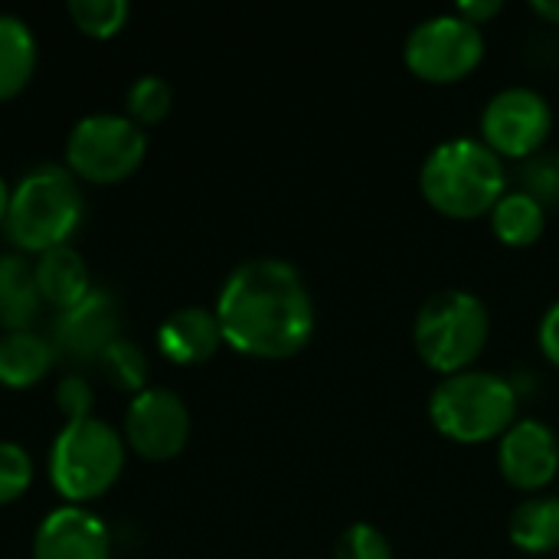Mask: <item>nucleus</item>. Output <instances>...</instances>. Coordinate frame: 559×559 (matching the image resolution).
<instances>
[{
  "label": "nucleus",
  "mask_w": 559,
  "mask_h": 559,
  "mask_svg": "<svg viewBox=\"0 0 559 559\" xmlns=\"http://www.w3.org/2000/svg\"><path fill=\"white\" fill-rule=\"evenodd\" d=\"M144 154L147 138L128 115H85L66 141L69 174L88 183H121L141 167Z\"/></svg>",
  "instance_id": "obj_7"
},
{
  "label": "nucleus",
  "mask_w": 559,
  "mask_h": 559,
  "mask_svg": "<svg viewBox=\"0 0 559 559\" xmlns=\"http://www.w3.org/2000/svg\"><path fill=\"white\" fill-rule=\"evenodd\" d=\"M111 537L98 514L62 504L43 518L33 537V559H108Z\"/></svg>",
  "instance_id": "obj_13"
},
{
  "label": "nucleus",
  "mask_w": 559,
  "mask_h": 559,
  "mask_svg": "<svg viewBox=\"0 0 559 559\" xmlns=\"http://www.w3.org/2000/svg\"><path fill=\"white\" fill-rule=\"evenodd\" d=\"M69 16L72 23L95 39H108L115 33H121V26L131 16L128 0H69Z\"/></svg>",
  "instance_id": "obj_23"
},
{
  "label": "nucleus",
  "mask_w": 559,
  "mask_h": 559,
  "mask_svg": "<svg viewBox=\"0 0 559 559\" xmlns=\"http://www.w3.org/2000/svg\"><path fill=\"white\" fill-rule=\"evenodd\" d=\"M537 337H540V350H544V357L559 367V301L547 308V314H544V321H540Z\"/></svg>",
  "instance_id": "obj_28"
},
{
  "label": "nucleus",
  "mask_w": 559,
  "mask_h": 559,
  "mask_svg": "<svg viewBox=\"0 0 559 559\" xmlns=\"http://www.w3.org/2000/svg\"><path fill=\"white\" fill-rule=\"evenodd\" d=\"M223 341L259 360H285L314 334V301L301 272L275 255L249 259L229 272L216 298Z\"/></svg>",
  "instance_id": "obj_1"
},
{
  "label": "nucleus",
  "mask_w": 559,
  "mask_h": 559,
  "mask_svg": "<svg viewBox=\"0 0 559 559\" xmlns=\"http://www.w3.org/2000/svg\"><path fill=\"white\" fill-rule=\"evenodd\" d=\"M82 190L69 167H33L13 190L7 210V236L23 252H49L69 246V236L82 223Z\"/></svg>",
  "instance_id": "obj_4"
},
{
  "label": "nucleus",
  "mask_w": 559,
  "mask_h": 559,
  "mask_svg": "<svg viewBox=\"0 0 559 559\" xmlns=\"http://www.w3.org/2000/svg\"><path fill=\"white\" fill-rule=\"evenodd\" d=\"M33 481V459L23 445L0 439V504H13Z\"/></svg>",
  "instance_id": "obj_25"
},
{
  "label": "nucleus",
  "mask_w": 559,
  "mask_h": 559,
  "mask_svg": "<svg viewBox=\"0 0 559 559\" xmlns=\"http://www.w3.org/2000/svg\"><path fill=\"white\" fill-rule=\"evenodd\" d=\"M124 105H128V118L134 124H157L160 118H167V111L174 105V88L160 75H141L131 82Z\"/></svg>",
  "instance_id": "obj_24"
},
{
  "label": "nucleus",
  "mask_w": 559,
  "mask_h": 559,
  "mask_svg": "<svg viewBox=\"0 0 559 559\" xmlns=\"http://www.w3.org/2000/svg\"><path fill=\"white\" fill-rule=\"evenodd\" d=\"M7 210H10V190H7V183L0 177V226L7 223Z\"/></svg>",
  "instance_id": "obj_31"
},
{
  "label": "nucleus",
  "mask_w": 559,
  "mask_h": 559,
  "mask_svg": "<svg viewBox=\"0 0 559 559\" xmlns=\"http://www.w3.org/2000/svg\"><path fill=\"white\" fill-rule=\"evenodd\" d=\"M102 367V377L108 380V386L121 390V393H141L147 390V354L128 341V337H118L98 360Z\"/></svg>",
  "instance_id": "obj_21"
},
{
  "label": "nucleus",
  "mask_w": 559,
  "mask_h": 559,
  "mask_svg": "<svg viewBox=\"0 0 559 559\" xmlns=\"http://www.w3.org/2000/svg\"><path fill=\"white\" fill-rule=\"evenodd\" d=\"M511 544L524 554H554L559 547V498L557 495H531L524 498L508 521Z\"/></svg>",
  "instance_id": "obj_18"
},
{
  "label": "nucleus",
  "mask_w": 559,
  "mask_h": 559,
  "mask_svg": "<svg viewBox=\"0 0 559 559\" xmlns=\"http://www.w3.org/2000/svg\"><path fill=\"white\" fill-rule=\"evenodd\" d=\"M219 344H226L219 318H216V311L200 308V305H187V308L170 311L157 328L160 354L180 367H193V364L210 360L219 350Z\"/></svg>",
  "instance_id": "obj_14"
},
{
  "label": "nucleus",
  "mask_w": 559,
  "mask_h": 559,
  "mask_svg": "<svg viewBox=\"0 0 559 559\" xmlns=\"http://www.w3.org/2000/svg\"><path fill=\"white\" fill-rule=\"evenodd\" d=\"M403 59L409 72L419 75L423 82L432 85L462 82L485 59V33L481 26L462 20L455 10L436 13L409 29L403 43Z\"/></svg>",
  "instance_id": "obj_8"
},
{
  "label": "nucleus",
  "mask_w": 559,
  "mask_h": 559,
  "mask_svg": "<svg viewBox=\"0 0 559 559\" xmlns=\"http://www.w3.org/2000/svg\"><path fill=\"white\" fill-rule=\"evenodd\" d=\"M521 396L508 377L488 370H462L442 377V383L429 396V419L432 426L459 442V445H481L498 442L518 423Z\"/></svg>",
  "instance_id": "obj_3"
},
{
  "label": "nucleus",
  "mask_w": 559,
  "mask_h": 559,
  "mask_svg": "<svg viewBox=\"0 0 559 559\" xmlns=\"http://www.w3.org/2000/svg\"><path fill=\"white\" fill-rule=\"evenodd\" d=\"M554 131L550 102L531 85H511L488 98L481 111V141L504 160H524L544 151Z\"/></svg>",
  "instance_id": "obj_9"
},
{
  "label": "nucleus",
  "mask_w": 559,
  "mask_h": 559,
  "mask_svg": "<svg viewBox=\"0 0 559 559\" xmlns=\"http://www.w3.org/2000/svg\"><path fill=\"white\" fill-rule=\"evenodd\" d=\"M36 36L26 20L0 13V102L20 95L36 72Z\"/></svg>",
  "instance_id": "obj_19"
},
{
  "label": "nucleus",
  "mask_w": 559,
  "mask_h": 559,
  "mask_svg": "<svg viewBox=\"0 0 559 559\" xmlns=\"http://www.w3.org/2000/svg\"><path fill=\"white\" fill-rule=\"evenodd\" d=\"M56 364V347L36 331H7L0 337V383L10 390L36 386Z\"/></svg>",
  "instance_id": "obj_17"
},
{
  "label": "nucleus",
  "mask_w": 559,
  "mask_h": 559,
  "mask_svg": "<svg viewBox=\"0 0 559 559\" xmlns=\"http://www.w3.org/2000/svg\"><path fill=\"white\" fill-rule=\"evenodd\" d=\"M33 272H36L43 305H52L56 311H66V308L79 305L92 292L88 265L72 246H56V249L36 255Z\"/></svg>",
  "instance_id": "obj_15"
},
{
  "label": "nucleus",
  "mask_w": 559,
  "mask_h": 559,
  "mask_svg": "<svg viewBox=\"0 0 559 559\" xmlns=\"http://www.w3.org/2000/svg\"><path fill=\"white\" fill-rule=\"evenodd\" d=\"M518 190L534 197L544 210L559 206V151H537L518 164Z\"/></svg>",
  "instance_id": "obj_22"
},
{
  "label": "nucleus",
  "mask_w": 559,
  "mask_h": 559,
  "mask_svg": "<svg viewBox=\"0 0 559 559\" xmlns=\"http://www.w3.org/2000/svg\"><path fill=\"white\" fill-rule=\"evenodd\" d=\"M190 439V409L167 386H147L124 409V442L151 462H167Z\"/></svg>",
  "instance_id": "obj_10"
},
{
  "label": "nucleus",
  "mask_w": 559,
  "mask_h": 559,
  "mask_svg": "<svg viewBox=\"0 0 559 559\" xmlns=\"http://www.w3.org/2000/svg\"><path fill=\"white\" fill-rule=\"evenodd\" d=\"M426 203L449 219H478L508 193V167L481 138H452L419 167Z\"/></svg>",
  "instance_id": "obj_2"
},
{
  "label": "nucleus",
  "mask_w": 559,
  "mask_h": 559,
  "mask_svg": "<svg viewBox=\"0 0 559 559\" xmlns=\"http://www.w3.org/2000/svg\"><path fill=\"white\" fill-rule=\"evenodd\" d=\"M488 216H491V229H495L498 242H504L511 249L534 246L547 229V210L518 187L508 190Z\"/></svg>",
  "instance_id": "obj_20"
},
{
  "label": "nucleus",
  "mask_w": 559,
  "mask_h": 559,
  "mask_svg": "<svg viewBox=\"0 0 559 559\" xmlns=\"http://www.w3.org/2000/svg\"><path fill=\"white\" fill-rule=\"evenodd\" d=\"M491 337V314L485 301L465 288H442L423 301L413 344L426 367L442 377L472 370V364L485 354Z\"/></svg>",
  "instance_id": "obj_5"
},
{
  "label": "nucleus",
  "mask_w": 559,
  "mask_h": 559,
  "mask_svg": "<svg viewBox=\"0 0 559 559\" xmlns=\"http://www.w3.org/2000/svg\"><path fill=\"white\" fill-rule=\"evenodd\" d=\"M334 559H396L383 531L373 524H350L334 547Z\"/></svg>",
  "instance_id": "obj_26"
},
{
  "label": "nucleus",
  "mask_w": 559,
  "mask_h": 559,
  "mask_svg": "<svg viewBox=\"0 0 559 559\" xmlns=\"http://www.w3.org/2000/svg\"><path fill=\"white\" fill-rule=\"evenodd\" d=\"M92 400H95L92 383L82 373H66L56 386V406L62 409L66 423L92 416Z\"/></svg>",
  "instance_id": "obj_27"
},
{
  "label": "nucleus",
  "mask_w": 559,
  "mask_h": 559,
  "mask_svg": "<svg viewBox=\"0 0 559 559\" xmlns=\"http://www.w3.org/2000/svg\"><path fill=\"white\" fill-rule=\"evenodd\" d=\"M43 308V295L36 285L33 262L20 252L0 255V328L3 331H29Z\"/></svg>",
  "instance_id": "obj_16"
},
{
  "label": "nucleus",
  "mask_w": 559,
  "mask_h": 559,
  "mask_svg": "<svg viewBox=\"0 0 559 559\" xmlns=\"http://www.w3.org/2000/svg\"><path fill=\"white\" fill-rule=\"evenodd\" d=\"M531 10H534L537 16H544L547 23L559 26V0H534V3H531Z\"/></svg>",
  "instance_id": "obj_30"
},
{
  "label": "nucleus",
  "mask_w": 559,
  "mask_h": 559,
  "mask_svg": "<svg viewBox=\"0 0 559 559\" xmlns=\"http://www.w3.org/2000/svg\"><path fill=\"white\" fill-rule=\"evenodd\" d=\"M121 337V305L108 288H92L79 305L59 311L52 324V347L72 364H98Z\"/></svg>",
  "instance_id": "obj_11"
},
{
  "label": "nucleus",
  "mask_w": 559,
  "mask_h": 559,
  "mask_svg": "<svg viewBox=\"0 0 559 559\" xmlns=\"http://www.w3.org/2000/svg\"><path fill=\"white\" fill-rule=\"evenodd\" d=\"M124 436L105 419L85 416L66 423L49 449L52 488L79 508L102 498L124 468Z\"/></svg>",
  "instance_id": "obj_6"
},
{
  "label": "nucleus",
  "mask_w": 559,
  "mask_h": 559,
  "mask_svg": "<svg viewBox=\"0 0 559 559\" xmlns=\"http://www.w3.org/2000/svg\"><path fill=\"white\" fill-rule=\"evenodd\" d=\"M455 13H459L462 20L475 23V26H485L491 16L501 13V0H465V3L455 7Z\"/></svg>",
  "instance_id": "obj_29"
},
{
  "label": "nucleus",
  "mask_w": 559,
  "mask_h": 559,
  "mask_svg": "<svg viewBox=\"0 0 559 559\" xmlns=\"http://www.w3.org/2000/svg\"><path fill=\"white\" fill-rule=\"evenodd\" d=\"M498 468L518 491H540L559 475L557 432L540 419H518L498 439Z\"/></svg>",
  "instance_id": "obj_12"
}]
</instances>
